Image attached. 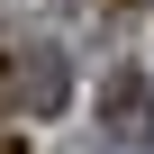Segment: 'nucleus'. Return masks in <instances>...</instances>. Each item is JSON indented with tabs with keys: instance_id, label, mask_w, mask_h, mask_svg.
Returning <instances> with one entry per match:
<instances>
[{
	"instance_id": "f257e3e1",
	"label": "nucleus",
	"mask_w": 154,
	"mask_h": 154,
	"mask_svg": "<svg viewBox=\"0 0 154 154\" xmlns=\"http://www.w3.org/2000/svg\"><path fill=\"white\" fill-rule=\"evenodd\" d=\"M100 118H109V136H118V145H154V82H145V72H109Z\"/></svg>"
},
{
	"instance_id": "f03ea898",
	"label": "nucleus",
	"mask_w": 154,
	"mask_h": 154,
	"mask_svg": "<svg viewBox=\"0 0 154 154\" xmlns=\"http://www.w3.org/2000/svg\"><path fill=\"white\" fill-rule=\"evenodd\" d=\"M9 91H18V109H63V63L54 54H9Z\"/></svg>"
},
{
	"instance_id": "7ed1b4c3",
	"label": "nucleus",
	"mask_w": 154,
	"mask_h": 154,
	"mask_svg": "<svg viewBox=\"0 0 154 154\" xmlns=\"http://www.w3.org/2000/svg\"><path fill=\"white\" fill-rule=\"evenodd\" d=\"M9 100H18V91H9V54H0V118H9Z\"/></svg>"
},
{
	"instance_id": "20e7f679",
	"label": "nucleus",
	"mask_w": 154,
	"mask_h": 154,
	"mask_svg": "<svg viewBox=\"0 0 154 154\" xmlns=\"http://www.w3.org/2000/svg\"><path fill=\"white\" fill-rule=\"evenodd\" d=\"M0 154H36V145H27V136H0Z\"/></svg>"
}]
</instances>
